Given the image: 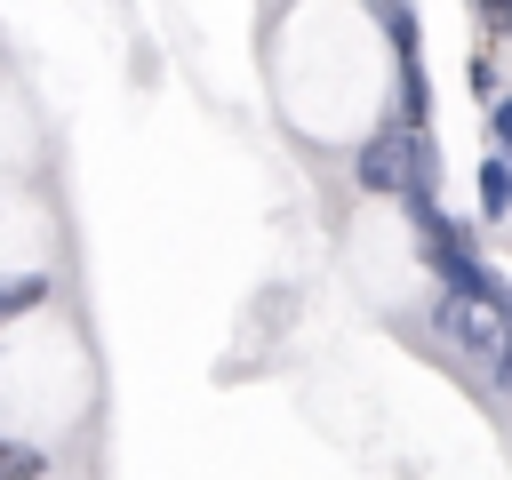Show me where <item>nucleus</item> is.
<instances>
[{
    "mask_svg": "<svg viewBox=\"0 0 512 480\" xmlns=\"http://www.w3.org/2000/svg\"><path fill=\"white\" fill-rule=\"evenodd\" d=\"M432 328L448 336V352L496 368L504 344H512V304H488V296H440V304H432Z\"/></svg>",
    "mask_w": 512,
    "mask_h": 480,
    "instance_id": "1",
    "label": "nucleus"
},
{
    "mask_svg": "<svg viewBox=\"0 0 512 480\" xmlns=\"http://www.w3.org/2000/svg\"><path fill=\"white\" fill-rule=\"evenodd\" d=\"M408 144H416V128L392 112L368 144H360V160H352V176H360V192H376V200H408Z\"/></svg>",
    "mask_w": 512,
    "mask_h": 480,
    "instance_id": "2",
    "label": "nucleus"
},
{
    "mask_svg": "<svg viewBox=\"0 0 512 480\" xmlns=\"http://www.w3.org/2000/svg\"><path fill=\"white\" fill-rule=\"evenodd\" d=\"M472 192H480V216H488V224H512V160H504V152H488V160H480Z\"/></svg>",
    "mask_w": 512,
    "mask_h": 480,
    "instance_id": "3",
    "label": "nucleus"
},
{
    "mask_svg": "<svg viewBox=\"0 0 512 480\" xmlns=\"http://www.w3.org/2000/svg\"><path fill=\"white\" fill-rule=\"evenodd\" d=\"M40 304H48V272H0V320L40 312Z\"/></svg>",
    "mask_w": 512,
    "mask_h": 480,
    "instance_id": "4",
    "label": "nucleus"
},
{
    "mask_svg": "<svg viewBox=\"0 0 512 480\" xmlns=\"http://www.w3.org/2000/svg\"><path fill=\"white\" fill-rule=\"evenodd\" d=\"M384 24H392V56H400V72H416L424 56H416V8L408 0H384Z\"/></svg>",
    "mask_w": 512,
    "mask_h": 480,
    "instance_id": "5",
    "label": "nucleus"
},
{
    "mask_svg": "<svg viewBox=\"0 0 512 480\" xmlns=\"http://www.w3.org/2000/svg\"><path fill=\"white\" fill-rule=\"evenodd\" d=\"M48 472V448H32V440H0V480H40Z\"/></svg>",
    "mask_w": 512,
    "mask_h": 480,
    "instance_id": "6",
    "label": "nucleus"
},
{
    "mask_svg": "<svg viewBox=\"0 0 512 480\" xmlns=\"http://www.w3.org/2000/svg\"><path fill=\"white\" fill-rule=\"evenodd\" d=\"M464 72H472V96H480V104H496V96H504V80H496V64H488V56H472Z\"/></svg>",
    "mask_w": 512,
    "mask_h": 480,
    "instance_id": "7",
    "label": "nucleus"
},
{
    "mask_svg": "<svg viewBox=\"0 0 512 480\" xmlns=\"http://www.w3.org/2000/svg\"><path fill=\"white\" fill-rule=\"evenodd\" d=\"M488 144H496V152H512V96H496V104H488Z\"/></svg>",
    "mask_w": 512,
    "mask_h": 480,
    "instance_id": "8",
    "label": "nucleus"
},
{
    "mask_svg": "<svg viewBox=\"0 0 512 480\" xmlns=\"http://www.w3.org/2000/svg\"><path fill=\"white\" fill-rule=\"evenodd\" d=\"M480 24H488L496 40H512V0H480Z\"/></svg>",
    "mask_w": 512,
    "mask_h": 480,
    "instance_id": "9",
    "label": "nucleus"
},
{
    "mask_svg": "<svg viewBox=\"0 0 512 480\" xmlns=\"http://www.w3.org/2000/svg\"><path fill=\"white\" fill-rule=\"evenodd\" d=\"M496 384H512V344H504V360H496Z\"/></svg>",
    "mask_w": 512,
    "mask_h": 480,
    "instance_id": "10",
    "label": "nucleus"
},
{
    "mask_svg": "<svg viewBox=\"0 0 512 480\" xmlns=\"http://www.w3.org/2000/svg\"><path fill=\"white\" fill-rule=\"evenodd\" d=\"M504 160H512V152H504Z\"/></svg>",
    "mask_w": 512,
    "mask_h": 480,
    "instance_id": "11",
    "label": "nucleus"
}]
</instances>
